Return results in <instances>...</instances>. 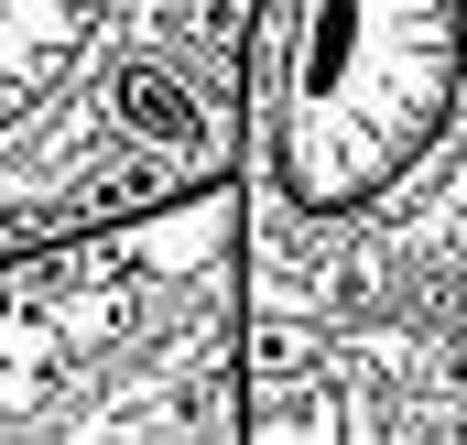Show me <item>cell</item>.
I'll return each instance as SVG.
<instances>
[{
    "instance_id": "2",
    "label": "cell",
    "mask_w": 467,
    "mask_h": 445,
    "mask_svg": "<svg viewBox=\"0 0 467 445\" xmlns=\"http://www.w3.org/2000/svg\"><path fill=\"white\" fill-rule=\"evenodd\" d=\"M250 445L239 196L196 185L0 261V445Z\"/></svg>"
},
{
    "instance_id": "1",
    "label": "cell",
    "mask_w": 467,
    "mask_h": 445,
    "mask_svg": "<svg viewBox=\"0 0 467 445\" xmlns=\"http://www.w3.org/2000/svg\"><path fill=\"white\" fill-rule=\"evenodd\" d=\"M229 196L250 445H467V0H261Z\"/></svg>"
},
{
    "instance_id": "3",
    "label": "cell",
    "mask_w": 467,
    "mask_h": 445,
    "mask_svg": "<svg viewBox=\"0 0 467 445\" xmlns=\"http://www.w3.org/2000/svg\"><path fill=\"white\" fill-rule=\"evenodd\" d=\"M261 0H0V261L239 163Z\"/></svg>"
}]
</instances>
